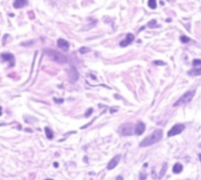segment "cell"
Wrapping results in <instances>:
<instances>
[{
	"label": "cell",
	"instance_id": "1",
	"mask_svg": "<svg viewBox=\"0 0 201 180\" xmlns=\"http://www.w3.org/2000/svg\"><path fill=\"white\" fill-rule=\"evenodd\" d=\"M163 132L162 129H156L155 132H153L152 134L149 136L148 137L145 138L140 143V146L141 147H146L149 146L153 144H155L163 138Z\"/></svg>",
	"mask_w": 201,
	"mask_h": 180
},
{
	"label": "cell",
	"instance_id": "2",
	"mask_svg": "<svg viewBox=\"0 0 201 180\" xmlns=\"http://www.w3.org/2000/svg\"><path fill=\"white\" fill-rule=\"evenodd\" d=\"M44 52L54 61L57 62L59 64H65L67 62V57L65 55H63L62 53L56 51V50L47 49H45Z\"/></svg>",
	"mask_w": 201,
	"mask_h": 180
},
{
	"label": "cell",
	"instance_id": "3",
	"mask_svg": "<svg viewBox=\"0 0 201 180\" xmlns=\"http://www.w3.org/2000/svg\"><path fill=\"white\" fill-rule=\"evenodd\" d=\"M195 94H196V90L188 91L187 92H185V94L183 95L179 100L174 103V107H178V106H182V105L186 104L188 103H189L191 100H193V98L194 97Z\"/></svg>",
	"mask_w": 201,
	"mask_h": 180
},
{
	"label": "cell",
	"instance_id": "4",
	"mask_svg": "<svg viewBox=\"0 0 201 180\" xmlns=\"http://www.w3.org/2000/svg\"><path fill=\"white\" fill-rule=\"evenodd\" d=\"M184 129H185V125H182V124H177L171 128V130L167 133V136H168V137H171V136L178 135L180 133H182Z\"/></svg>",
	"mask_w": 201,
	"mask_h": 180
},
{
	"label": "cell",
	"instance_id": "5",
	"mask_svg": "<svg viewBox=\"0 0 201 180\" xmlns=\"http://www.w3.org/2000/svg\"><path fill=\"white\" fill-rule=\"evenodd\" d=\"M120 133L123 136H131L134 133V129L131 124H125L120 128Z\"/></svg>",
	"mask_w": 201,
	"mask_h": 180
},
{
	"label": "cell",
	"instance_id": "6",
	"mask_svg": "<svg viewBox=\"0 0 201 180\" xmlns=\"http://www.w3.org/2000/svg\"><path fill=\"white\" fill-rule=\"evenodd\" d=\"M68 78L71 82H76L79 78V73L74 67H71L68 70Z\"/></svg>",
	"mask_w": 201,
	"mask_h": 180
},
{
	"label": "cell",
	"instance_id": "7",
	"mask_svg": "<svg viewBox=\"0 0 201 180\" xmlns=\"http://www.w3.org/2000/svg\"><path fill=\"white\" fill-rule=\"evenodd\" d=\"M1 57L3 60V61L10 62V67H13L15 64V59L13 54L11 53H2Z\"/></svg>",
	"mask_w": 201,
	"mask_h": 180
},
{
	"label": "cell",
	"instance_id": "8",
	"mask_svg": "<svg viewBox=\"0 0 201 180\" xmlns=\"http://www.w3.org/2000/svg\"><path fill=\"white\" fill-rule=\"evenodd\" d=\"M120 158H121L120 154L116 155V156H115L114 157H113V158L112 159L111 161H110V162H109V164H108V165H107V168H108L109 170L113 169L116 166L117 164H118V163L120 162Z\"/></svg>",
	"mask_w": 201,
	"mask_h": 180
},
{
	"label": "cell",
	"instance_id": "9",
	"mask_svg": "<svg viewBox=\"0 0 201 180\" xmlns=\"http://www.w3.org/2000/svg\"><path fill=\"white\" fill-rule=\"evenodd\" d=\"M134 39V36L133 35V34L128 33L127 35V36H126L125 39L120 42V46H121V47H126V46H127L129 44H131V42H132Z\"/></svg>",
	"mask_w": 201,
	"mask_h": 180
},
{
	"label": "cell",
	"instance_id": "10",
	"mask_svg": "<svg viewBox=\"0 0 201 180\" xmlns=\"http://www.w3.org/2000/svg\"><path fill=\"white\" fill-rule=\"evenodd\" d=\"M145 130V125L143 122L138 121V124L136 125L135 129H134V133L138 136L142 135L144 133Z\"/></svg>",
	"mask_w": 201,
	"mask_h": 180
},
{
	"label": "cell",
	"instance_id": "11",
	"mask_svg": "<svg viewBox=\"0 0 201 180\" xmlns=\"http://www.w3.org/2000/svg\"><path fill=\"white\" fill-rule=\"evenodd\" d=\"M57 46H58V48L61 49L64 51H68V49H69V43L65 39L59 38L57 41Z\"/></svg>",
	"mask_w": 201,
	"mask_h": 180
},
{
	"label": "cell",
	"instance_id": "12",
	"mask_svg": "<svg viewBox=\"0 0 201 180\" xmlns=\"http://www.w3.org/2000/svg\"><path fill=\"white\" fill-rule=\"evenodd\" d=\"M28 4V0H15L14 3V7L16 9H21Z\"/></svg>",
	"mask_w": 201,
	"mask_h": 180
},
{
	"label": "cell",
	"instance_id": "13",
	"mask_svg": "<svg viewBox=\"0 0 201 180\" xmlns=\"http://www.w3.org/2000/svg\"><path fill=\"white\" fill-rule=\"evenodd\" d=\"M188 75L190 76H200L201 75V67L194 68L188 71Z\"/></svg>",
	"mask_w": 201,
	"mask_h": 180
},
{
	"label": "cell",
	"instance_id": "14",
	"mask_svg": "<svg viewBox=\"0 0 201 180\" xmlns=\"http://www.w3.org/2000/svg\"><path fill=\"white\" fill-rule=\"evenodd\" d=\"M182 169H183L182 164H179V163H176V164L174 165V167H173V170H172V171H173V172L175 173V174H178L180 172H182Z\"/></svg>",
	"mask_w": 201,
	"mask_h": 180
},
{
	"label": "cell",
	"instance_id": "15",
	"mask_svg": "<svg viewBox=\"0 0 201 180\" xmlns=\"http://www.w3.org/2000/svg\"><path fill=\"white\" fill-rule=\"evenodd\" d=\"M167 163H164L163 165V168H162V169H161L160 172L159 177H158L159 179H162V178L164 176V175H165V173H166L167 172Z\"/></svg>",
	"mask_w": 201,
	"mask_h": 180
},
{
	"label": "cell",
	"instance_id": "16",
	"mask_svg": "<svg viewBox=\"0 0 201 180\" xmlns=\"http://www.w3.org/2000/svg\"><path fill=\"white\" fill-rule=\"evenodd\" d=\"M45 133H46V137L48 138L49 140H52L53 137H54V133L52 132L51 129H49L48 127H46V128H45Z\"/></svg>",
	"mask_w": 201,
	"mask_h": 180
},
{
	"label": "cell",
	"instance_id": "17",
	"mask_svg": "<svg viewBox=\"0 0 201 180\" xmlns=\"http://www.w3.org/2000/svg\"><path fill=\"white\" fill-rule=\"evenodd\" d=\"M148 5H149V7L152 9V10L156 9V6H157V4H156V0H149V2H148Z\"/></svg>",
	"mask_w": 201,
	"mask_h": 180
},
{
	"label": "cell",
	"instance_id": "18",
	"mask_svg": "<svg viewBox=\"0 0 201 180\" xmlns=\"http://www.w3.org/2000/svg\"><path fill=\"white\" fill-rule=\"evenodd\" d=\"M148 27H149V28H154V27H158L156 21V20H152V21H150L148 23Z\"/></svg>",
	"mask_w": 201,
	"mask_h": 180
},
{
	"label": "cell",
	"instance_id": "19",
	"mask_svg": "<svg viewBox=\"0 0 201 180\" xmlns=\"http://www.w3.org/2000/svg\"><path fill=\"white\" fill-rule=\"evenodd\" d=\"M180 40H181V42L182 43H188L190 41V38L187 37V36H185V35H182V36H181V38H180Z\"/></svg>",
	"mask_w": 201,
	"mask_h": 180
},
{
	"label": "cell",
	"instance_id": "20",
	"mask_svg": "<svg viewBox=\"0 0 201 180\" xmlns=\"http://www.w3.org/2000/svg\"><path fill=\"white\" fill-rule=\"evenodd\" d=\"M90 51V49L89 48H87V47H82V48H80V49H79V53L82 54L87 53H88V52Z\"/></svg>",
	"mask_w": 201,
	"mask_h": 180
},
{
	"label": "cell",
	"instance_id": "21",
	"mask_svg": "<svg viewBox=\"0 0 201 180\" xmlns=\"http://www.w3.org/2000/svg\"><path fill=\"white\" fill-rule=\"evenodd\" d=\"M193 65L194 66V67H196V66H200V65H201V60H198V59L193 60Z\"/></svg>",
	"mask_w": 201,
	"mask_h": 180
},
{
	"label": "cell",
	"instance_id": "22",
	"mask_svg": "<svg viewBox=\"0 0 201 180\" xmlns=\"http://www.w3.org/2000/svg\"><path fill=\"white\" fill-rule=\"evenodd\" d=\"M154 64L156 65H160V66H163V65H166V63H164L162 60H156L154 61Z\"/></svg>",
	"mask_w": 201,
	"mask_h": 180
},
{
	"label": "cell",
	"instance_id": "23",
	"mask_svg": "<svg viewBox=\"0 0 201 180\" xmlns=\"http://www.w3.org/2000/svg\"><path fill=\"white\" fill-rule=\"evenodd\" d=\"M92 112H93V109H92V108H89V109H88V110H87V113H86V114H85V116H86L87 118H88V117H89V116H90V114H92Z\"/></svg>",
	"mask_w": 201,
	"mask_h": 180
},
{
	"label": "cell",
	"instance_id": "24",
	"mask_svg": "<svg viewBox=\"0 0 201 180\" xmlns=\"http://www.w3.org/2000/svg\"><path fill=\"white\" fill-rule=\"evenodd\" d=\"M147 178V175L145 174H141L140 175V179L141 180H145Z\"/></svg>",
	"mask_w": 201,
	"mask_h": 180
},
{
	"label": "cell",
	"instance_id": "25",
	"mask_svg": "<svg viewBox=\"0 0 201 180\" xmlns=\"http://www.w3.org/2000/svg\"><path fill=\"white\" fill-rule=\"evenodd\" d=\"M116 180H123V177L121 175H119V176L116 178Z\"/></svg>",
	"mask_w": 201,
	"mask_h": 180
},
{
	"label": "cell",
	"instance_id": "26",
	"mask_svg": "<svg viewBox=\"0 0 201 180\" xmlns=\"http://www.w3.org/2000/svg\"><path fill=\"white\" fill-rule=\"evenodd\" d=\"M198 157H199V159H200V162H201V153H200V154H199Z\"/></svg>",
	"mask_w": 201,
	"mask_h": 180
},
{
	"label": "cell",
	"instance_id": "27",
	"mask_svg": "<svg viewBox=\"0 0 201 180\" xmlns=\"http://www.w3.org/2000/svg\"><path fill=\"white\" fill-rule=\"evenodd\" d=\"M58 166V164H57V162H54V167H57Z\"/></svg>",
	"mask_w": 201,
	"mask_h": 180
},
{
	"label": "cell",
	"instance_id": "28",
	"mask_svg": "<svg viewBox=\"0 0 201 180\" xmlns=\"http://www.w3.org/2000/svg\"><path fill=\"white\" fill-rule=\"evenodd\" d=\"M2 114V107H0V115Z\"/></svg>",
	"mask_w": 201,
	"mask_h": 180
},
{
	"label": "cell",
	"instance_id": "29",
	"mask_svg": "<svg viewBox=\"0 0 201 180\" xmlns=\"http://www.w3.org/2000/svg\"><path fill=\"white\" fill-rule=\"evenodd\" d=\"M46 180H54V179H46Z\"/></svg>",
	"mask_w": 201,
	"mask_h": 180
}]
</instances>
